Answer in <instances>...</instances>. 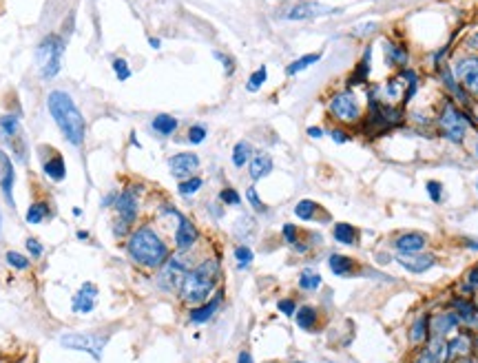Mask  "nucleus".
<instances>
[{"mask_svg":"<svg viewBox=\"0 0 478 363\" xmlns=\"http://www.w3.org/2000/svg\"><path fill=\"white\" fill-rule=\"evenodd\" d=\"M186 275H188L186 273V264L180 257H170V259H166L164 269L160 273V286L164 291H168V293L178 291V288H182Z\"/></svg>","mask_w":478,"mask_h":363,"instance_id":"nucleus-11","label":"nucleus"},{"mask_svg":"<svg viewBox=\"0 0 478 363\" xmlns=\"http://www.w3.org/2000/svg\"><path fill=\"white\" fill-rule=\"evenodd\" d=\"M47 217H49V206H47L45 202H33V204L27 208V215H25L27 224H40V222H45Z\"/></svg>","mask_w":478,"mask_h":363,"instance_id":"nucleus-31","label":"nucleus"},{"mask_svg":"<svg viewBox=\"0 0 478 363\" xmlns=\"http://www.w3.org/2000/svg\"><path fill=\"white\" fill-rule=\"evenodd\" d=\"M321 60V53H305V55H301V58H297V60H293L288 67H286V75H297V73H301V71H305L308 67H313L315 63H319Z\"/></svg>","mask_w":478,"mask_h":363,"instance_id":"nucleus-26","label":"nucleus"},{"mask_svg":"<svg viewBox=\"0 0 478 363\" xmlns=\"http://www.w3.org/2000/svg\"><path fill=\"white\" fill-rule=\"evenodd\" d=\"M107 335L100 332H65L60 335V346L69 350L89 352L95 361H102V350L107 346Z\"/></svg>","mask_w":478,"mask_h":363,"instance_id":"nucleus-6","label":"nucleus"},{"mask_svg":"<svg viewBox=\"0 0 478 363\" xmlns=\"http://www.w3.org/2000/svg\"><path fill=\"white\" fill-rule=\"evenodd\" d=\"M454 75H456V80L461 82L469 93L478 95V55H476V58L458 60L456 69H454Z\"/></svg>","mask_w":478,"mask_h":363,"instance_id":"nucleus-13","label":"nucleus"},{"mask_svg":"<svg viewBox=\"0 0 478 363\" xmlns=\"http://www.w3.org/2000/svg\"><path fill=\"white\" fill-rule=\"evenodd\" d=\"M271 170H273V158L268 153H255L251 162H248V173H251V180H255V182H259L266 175H271Z\"/></svg>","mask_w":478,"mask_h":363,"instance_id":"nucleus-19","label":"nucleus"},{"mask_svg":"<svg viewBox=\"0 0 478 363\" xmlns=\"http://www.w3.org/2000/svg\"><path fill=\"white\" fill-rule=\"evenodd\" d=\"M396 248L401 255H414L425 248V235L423 233H406L396 239Z\"/></svg>","mask_w":478,"mask_h":363,"instance_id":"nucleus-20","label":"nucleus"},{"mask_svg":"<svg viewBox=\"0 0 478 363\" xmlns=\"http://www.w3.org/2000/svg\"><path fill=\"white\" fill-rule=\"evenodd\" d=\"M111 67H113V73H116V78L118 80H129L131 78V67H129V63L124 60V58H116L111 63Z\"/></svg>","mask_w":478,"mask_h":363,"instance_id":"nucleus-39","label":"nucleus"},{"mask_svg":"<svg viewBox=\"0 0 478 363\" xmlns=\"http://www.w3.org/2000/svg\"><path fill=\"white\" fill-rule=\"evenodd\" d=\"M5 259H7V264L11 266V269H16V271H27L29 269V259L25 255H21V253H16V251H9L5 255Z\"/></svg>","mask_w":478,"mask_h":363,"instance_id":"nucleus-38","label":"nucleus"},{"mask_svg":"<svg viewBox=\"0 0 478 363\" xmlns=\"http://www.w3.org/2000/svg\"><path fill=\"white\" fill-rule=\"evenodd\" d=\"M178 220H180V224H178V231H175V244H178L180 251H188V248L197 242V235H200L197 226L184 215H178Z\"/></svg>","mask_w":478,"mask_h":363,"instance_id":"nucleus-16","label":"nucleus"},{"mask_svg":"<svg viewBox=\"0 0 478 363\" xmlns=\"http://www.w3.org/2000/svg\"><path fill=\"white\" fill-rule=\"evenodd\" d=\"M281 233H283V239L288 242L290 246L299 248V231H297V226H295V224H286Z\"/></svg>","mask_w":478,"mask_h":363,"instance_id":"nucleus-44","label":"nucleus"},{"mask_svg":"<svg viewBox=\"0 0 478 363\" xmlns=\"http://www.w3.org/2000/svg\"><path fill=\"white\" fill-rule=\"evenodd\" d=\"M215 58L224 65V71H226V75H233V71H235V63H233V58L231 55H226V53H219V51H215Z\"/></svg>","mask_w":478,"mask_h":363,"instance_id":"nucleus-45","label":"nucleus"},{"mask_svg":"<svg viewBox=\"0 0 478 363\" xmlns=\"http://www.w3.org/2000/svg\"><path fill=\"white\" fill-rule=\"evenodd\" d=\"M328 264H330V271L335 273V275H350L354 269H357V264H354V259H350V257H346V255H332L330 259H328Z\"/></svg>","mask_w":478,"mask_h":363,"instance_id":"nucleus-28","label":"nucleus"},{"mask_svg":"<svg viewBox=\"0 0 478 363\" xmlns=\"http://www.w3.org/2000/svg\"><path fill=\"white\" fill-rule=\"evenodd\" d=\"M251 158H253V146L248 144V142H237L235 146H233V164H235V168H244L248 162H251Z\"/></svg>","mask_w":478,"mask_h":363,"instance_id":"nucleus-29","label":"nucleus"},{"mask_svg":"<svg viewBox=\"0 0 478 363\" xmlns=\"http://www.w3.org/2000/svg\"><path fill=\"white\" fill-rule=\"evenodd\" d=\"M317 211H319V206H317V202H313V200H301V202L295 206V215H297L299 220H303V222L315 220Z\"/></svg>","mask_w":478,"mask_h":363,"instance_id":"nucleus-32","label":"nucleus"},{"mask_svg":"<svg viewBox=\"0 0 478 363\" xmlns=\"http://www.w3.org/2000/svg\"><path fill=\"white\" fill-rule=\"evenodd\" d=\"M25 246H27V251L33 255V257H40L43 253H45V248H43V244L38 242V239H33V237H29L27 242H25Z\"/></svg>","mask_w":478,"mask_h":363,"instance_id":"nucleus-47","label":"nucleus"},{"mask_svg":"<svg viewBox=\"0 0 478 363\" xmlns=\"http://www.w3.org/2000/svg\"><path fill=\"white\" fill-rule=\"evenodd\" d=\"M330 116L339 122H357L361 118V107L359 100L352 91H341L337 95H332V100L328 104Z\"/></svg>","mask_w":478,"mask_h":363,"instance_id":"nucleus-9","label":"nucleus"},{"mask_svg":"<svg viewBox=\"0 0 478 363\" xmlns=\"http://www.w3.org/2000/svg\"><path fill=\"white\" fill-rule=\"evenodd\" d=\"M376 23H368V25H363V27H359V29H354V33L357 36H366V33H370V31H376Z\"/></svg>","mask_w":478,"mask_h":363,"instance_id":"nucleus-50","label":"nucleus"},{"mask_svg":"<svg viewBox=\"0 0 478 363\" xmlns=\"http://www.w3.org/2000/svg\"><path fill=\"white\" fill-rule=\"evenodd\" d=\"M13 180H16L13 164L9 160V156H5V153L0 151V188H3V195H5L7 204H11V206H13Z\"/></svg>","mask_w":478,"mask_h":363,"instance_id":"nucleus-14","label":"nucleus"},{"mask_svg":"<svg viewBox=\"0 0 478 363\" xmlns=\"http://www.w3.org/2000/svg\"><path fill=\"white\" fill-rule=\"evenodd\" d=\"M219 303H222V295H217L215 299H210L208 303L195 305V308L190 310V323H195V326H202V323H206L210 317L217 313Z\"/></svg>","mask_w":478,"mask_h":363,"instance_id":"nucleus-22","label":"nucleus"},{"mask_svg":"<svg viewBox=\"0 0 478 363\" xmlns=\"http://www.w3.org/2000/svg\"><path fill=\"white\" fill-rule=\"evenodd\" d=\"M246 200H248V204H251L257 213H266V204L259 200V195H257V188L255 186H251L246 190Z\"/></svg>","mask_w":478,"mask_h":363,"instance_id":"nucleus-42","label":"nucleus"},{"mask_svg":"<svg viewBox=\"0 0 478 363\" xmlns=\"http://www.w3.org/2000/svg\"><path fill=\"white\" fill-rule=\"evenodd\" d=\"M476 156H478V142H476Z\"/></svg>","mask_w":478,"mask_h":363,"instance_id":"nucleus-59","label":"nucleus"},{"mask_svg":"<svg viewBox=\"0 0 478 363\" xmlns=\"http://www.w3.org/2000/svg\"><path fill=\"white\" fill-rule=\"evenodd\" d=\"M476 350H478V343H476Z\"/></svg>","mask_w":478,"mask_h":363,"instance_id":"nucleus-61","label":"nucleus"},{"mask_svg":"<svg viewBox=\"0 0 478 363\" xmlns=\"http://www.w3.org/2000/svg\"><path fill=\"white\" fill-rule=\"evenodd\" d=\"M467 45H469L472 49H478V36H474V38H472V40H469Z\"/></svg>","mask_w":478,"mask_h":363,"instance_id":"nucleus-55","label":"nucleus"},{"mask_svg":"<svg viewBox=\"0 0 478 363\" xmlns=\"http://www.w3.org/2000/svg\"><path fill=\"white\" fill-rule=\"evenodd\" d=\"M126 251L133 261L146 269H160L168 259V248L162 242V237L153 231L151 226H142L138 231H133L126 244Z\"/></svg>","mask_w":478,"mask_h":363,"instance_id":"nucleus-2","label":"nucleus"},{"mask_svg":"<svg viewBox=\"0 0 478 363\" xmlns=\"http://www.w3.org/2000/svg\"><path fill=\"white\" fill-rule=\"evenodd\" d=\"M178 126H180L178 118L168 116V113H160V116H156V118H153V122H151V129L156 131L158 136H162V138L173 136V133L178 131Z\"/></svg>","mask_w":478,"mask_h":363,"instance_id":"nucleus-23","label":"nucleus"},{"mask_svg":"<svg viewBox=\"0 0 478 363\" xmlns=\"http://www.w3.org/2000/svg\"><path fill=\"white\" fill-rule=\"evenodd\" d=\"M237 363H255V361H253L251 352H239V357H237Z\"/></svg>","mask_w":478,"mask_h":363,"instance_id":"nucleus-52","label":"nucleus"},{"mask_svg":"<svg viewBox=\"0 0 478 363\" xmlns=\"http://www.w3.org/2000/svg\"><path fill=\"white\" fill-rule=\"evenodd\" d=\"M266 78H268V69H266V67H259V69L251 75V78H248L246 89H248V91H259V89L264 87Z\"/></svg>","mask_w":478,"mask_h":363,"instance_id":"nucleus-37","label":"nucleus"},{"mask_svg":"<svg viewBox=\"0 0 478 363\" xmlns=\"http://www.w3.org/2000/svg\"><path fill=\"white\" fill-rule=\"evenodd\" d=\"M447 359V341L443 337H434L430 346L416 357V363H445Z\"/></svg>","mask_w":478,"mask_h":363,"instance_id":"nucleus-17","label":"nucleus"},{"mask_svg":"<svg viewBox=\"0 0 478 363\" xmlns=\"http://www.w3.org/2000/svg\"><path fill=\"white\" fill-rule=\"evenodd\" d=\"M235 259L239 261V269H246V266L253 261V251L248 246H239L235 248Z\"/></svg>","mask_w":478,"mask_h":363,"instance_id":"nucleus-43","label":"nucleus"},{"mask_svg":"<svg viewBox=\"0 0 478 363\" xmlns=\"http://www.w3.org/2000/svg\"><path fill=\"white\" fill-rule=\"evenodd\" d=\"M330 13H337V9L328 7V5H321V3H310V0H301V3L293 5L288 11H283V18L286 21H293V23H301V21H315V18H321V16H330Z\"/></svg>","mask_w":478,"mask_h":363,"instance_id":"nucleus-10","label":"nucleus"},{"mask_svg":"<svg viewBox=\"0 0 478 363\" xmlns=\"http://www.w3.org/2000/svg\"><path fill=\"white\" fill-rule=\"evenodd\" d=\"M148 45H151L153 49H160V47H162V43H160V38H148Z\"/></svg>","mask_w":478,"mask_h":363,"instance_id":"nucleus-54","label":"nucleus"},{"mask_svg":"<svg viewBox=\"0 0 478 363\" xmlns=\"http://www.w3.org/2000/svg\"><path fill=\"white\" fill-rule=\"evenodd\" d=\"M78 239H89V233H87V231H80V233H78Z\"/></svg>","mask_w":478,"mask_h":363,"instance_id":"nucleus-56","label":"nucleus"},{"mask_svg":"<svg viewBox=\"0 0 478 363\" xmlns=\"http://www.w3.org/2000/svg\"><path fill=\"white\" fill-rule=\"evenodd\" d=\"M219 200L226 206H239V202H241V197H239V193L235 188H222L219 190Z\"/></svg>","mask_w":478,"mask_h":363,"instance_id":"nucleus-41","label":"nucleus"},{"mask_svg":"<svg viewBox=\"0 0 478 363\" xmlns=\"http://www.w3.org/2000/svg\"><path fill=\"white\" fill-rule=\"evenodd\" d=\"M396 261L403 266L408 273H425L436 264V259L432 255H398Z\"/></svg>","mask_w":478,"mask_h":363,"instance_id":"nucleus-18","label":"nucleus"},{"mask_svg":"<svg viewBox=\"0 0 478 363\" xmlns=\"http://www.w3.org/2000/svg\"><path fill=\"white\" fill-rule=\"evenodd\" d=\"M469 248H474V251H478V242H469Z\"/></svg>","mask_w":478,"mask_h":363,"instance_id":"nucleus-57","label":"nucleus"},{"mask_svg":"<svg viewBox=\"0 0 478 363\" xmlns=\"http://www.w3.org/2000/svg\"><path fill=\"white\" fill-rule=\"evenodd\" d=\"M197 168H200V158L195 156V153H175V156L168 160L170 175L178 178V180L193 178V173Z\"/></svg>","mask_w":478,"mask_h":363,"instance_id":"nucleus-12","label":"nucleus"},{"mask_svg":"<svg viewBox=\"0 0 478 363\" xmlns=\"http://www.w3.org/2000/svg\"><path fill=\"white\" fill-rule=\"evenodd\" d=\"M428 339V319L425 317H418L412 328H410V341L412 343H423Z\"/></svg>","mask_w":478,"mask_h":363,"instance_id":"nucleus-33","label":"nucleus"},{"mask_svg":"<svg viewBox=\"0 0 478 363\" xmlns=\"http://www.w3.org/2000/svg\"><path fill=\"white\" fill-rule=\"evenodd\" d=\"M299 286L303 291H317L321 286V275L315 273L313 269H305L301 275H299Z\"/></svg>","mask_w":478,"mask_h":363,"instance_id":"nucleus-34","label":"nucleus"},{"mask_svg":"<svg viewBox=\"0 0 478 363\" xmlns=\"http://www.w3.org/2000/svg\"><path fill=\"white\" fill-rule=\"evenodd\" d=\"M277 308H279V313H283L286 317H290V315H295V301H293V299H281V301L277 303Z\"/></svg>","mask_w":478,"mask_h":363,"instance_id":"nucleus-48","label":"nucleus"},{"mask_svg":"<svg viewBox=\"0 0 478 363\" xmlns=\"http://www.w3.org/2000/svg\"><path fill=\"white\" fill-rule=\"evenodd\" d=\"M438 126H441V133H443V136L450 142H456L458 144V142L465 140L469 122H467V118L456 107L445 104L443 111H441V118H438Z\"/></svg>","mask_w":478,"mask_h":363,"instance_id":"nucleus-7","label":"nucleus"},{"mask_svg":"<svg viewBox=\"0 0 478 363\" xmlns=\"http://www.w3.org/2000/svg\"><path fill=\"white\" fill-rule=\"evenodd\" d=\"M330 138H332V142L335 144H346L348 140H350V136L343 129H332L330 131Z\"/></svg>","mask_w":478,"mask_h":363,"instance_id":"nucleus-49","label":"nucleus"},{"mask_svg":"<svg viewBox=\"0 0 478 363\" xmlns=\"http://www.w3.org/2000/svg\"><path fill=\"white\" fill-rule=\"evenodd\" d=\"M315 323H317V310L313 305H301L297 310V326L303 330H313Z\"/></svg>","mask_w":478,"mask_h":363,"instance_id":"nucleus-30","label":"nucleus"},{"mask_svg":"<svg viewBox=\"0 0 478 363\" xmlns=\"http://www.w3.org/2000/svg\"><path fill=\"white\" fill-rule=\"evenodd\" d=\"M0 226H3V215H0Z\"/></svg>","mask_w":478,"mask_h":363,"instance_id":"nucleus-58","label":"nucleus"},{"mask_svg":"<svg viewBox=\"0 0 478 363\" xmlns=\"http://www.w3.org/2000/svg\"><path fill=\"white\" fill-rule=\"evenodd\" d=\"M308 136H310L313 140H321L323 136H326V133H323V129H319V126H310V129H308Z\"/></svg>","mask_w":478,"mask_h":363,"instance_id":"nucleus-51","label":"nucleus"},{"mask_svg":"<svg viewBox=\"0 0 478 363\" xmlns=\"http://www.w3.org/2000/svg\"><path fill=\"white\" fill-rule=\"evenodd\" d=\"M425 188H428V193H430V197H432V202H441V193H443V186H441V182H428L425 184Z\"/></svg>","mask_w":478,"mask_h":363,"instance_id":"nucleus-46","label":"nucleus"},{"mask_svg":"<svg viewBox=\"0 0 478 363\" xmlns=\"http://www.w3.org/2000/svg\"><path fill=\"white\" fill-rule=\"evenodd\" d=\"M386 58H388V65L392 67H406L410 55L403 47H398L394 43H386Z\"/></svg>","mask_w":478,"mask_h":363,"instance_id":"nucleus-27","label":"nucleus"},{"mask_svg":"<svg viewBox=\"0 0 478 363\" xmlns=\"http://www.w3.org/2000/svg\"><path fill=\"white\" fill-rule=\"evenodd\" d=\"M476 190H478V182H476Z\"/></svg>","mask_w":478,"mask_h":363,"instance_id":"nucleus-60","label":"nucleus"},{"mask_svg":"<svg viewBox=\"0 0 478 363\" xmlns=\"http://www.w3.org/2000/svg\"><path fill=\"white\" fill-rule=\"evenodd\" d=\"M332 235L339 244H346V246H354L357 239H359V231L352 226V224H346V222H339L335 224L332 228Z\"/></svg>","mask_w":478,"mask_h":363,"instance_id":"nucleus-25","label":"nucleus"},{"mask_svg":"<svg viewBox=\"0 0 478 363\" xmlns=\"http://www.w3.org/2000/svg\"><path fill=\"white\" fill-rule=\"evenodd\" d=\"M140 188L138 186H126L122 193L118 195L116 200V211H118V220H116V226H113V233L118 237L126 235L129 228L136 224V217H138V204H140Z\"/></svg>","mask_w":478,"mask_h":363,"instance_id":"nucleus-5","label":"nucleus"},{"mask_svg":"<svg viewBox=\"0 0 478 363\" xmlns=\"http://www.w3.org/2000/svg\"><path fill=\"white\" fill-rule=\"evenodd\" d=\"M63 53H65V40L60 36H47L45 40L36 49V60L40 65L43 78L51 80L58 75L63 67Z\"/></svg>","mask_w":478,"mask_h":363,"instance_id":"nucleus-4","label":"nucleus"},{"mask_svg":"<svg viewBox=\"0 0 478 363\" xmlns=\"http://www.w3.org/2000/svg\"><path fill=\"white\" fill-rule=\"evenodd\" d=\"M202 186H204V180L193 175V178H188V180H182L178 184V190H180V195H186L188 197V195H195Z\"/></svg>","mask_w":478,"mask_h":363,"instance_id":"nucleus-35","label":"nucleus"},{"mask_svg":"<svg viewBox=\"0 0 478 363\" xmlns=\"http://www.w3.org/2000/svg\"><path fill=\"white\" fill-rule=\"evenodd\" d=\"M458 315H452V313H445V315H438L434 321H432V332L436 337H447L456 326H458Z\"/></svg>","mask_w":478,"mask_h":363,"instance_id":"nucleus-24","label":"nucleus"},{"mask_svg":"<svg viewBox=\"0 0 478 363\" xmlns=\"http://www.w3.org/2000/svg\"><path fill=\"white\" fill-rule=\"evenodd\" d=\"M47 109L51 113L53 122L58 124L65 140L71 146H82L85 136H87V120L80 113L78 104L73 102L71 95L60 89L51 91L47 98Z\"/></svg>","mask_w":478,"mask_h":363,"instance_id":"nucleus-1","label":"nucleus"},{"mask_svg":"<svg viewBox=\"0 0 478 363\" xmlns=\"http://www.w3.org/2000/svg\"><path fill=\"white\" fill-rule=\"evenodd\" d=\"M206 136H208V131H206V126H202V124H193L188 129V142L190 144H202L204 140H206Z\"/></svg>","mask_w":478,"mask_h":363,"instance_id":"nucleus-40","label":"nucleus"},{"mask_svg":"<svg viewBox=\"0 0 478 363\" xmlns=\"http://www.w3.org/2000/svg\"><path fill=\"white\" fill-rule=\"evenodd\" d=\"M368 73H370V49H366V53H363V60H361V65L354 69V78H352V85H359V82H363L368 78Z\"/></svg>","mask_w":478,"mask_h":363,"instance_id":"nucleus-36","label":"nucleus"},{"mask_svg":"<svg viewBox=\"0 0 478 363\" xmlns=\"http://www.w3.org/2000/svg\"><path fill=\"white\" fill-rule=\"evenodd\" d=\"M469 283L474 286V288H478V266H476V269L469 273Z\"/></svg>","mask_w":478,"mask_h":363,"instance_id":"nucleus-53","label":"nucleus"},{"mask_svg":"<svg viewBox=\"0 0 478 363\" xmlns=\"http://www.w3.org/2000/svg\"><path fill=\"white\" fill-rule=\"evenodd\" d=\"M95 297H98V288H95L93 283H85L82 288L75 293L73 297V305L71 310L78 313V315H87L95 308Z\"/></svg>","mask_w":478,"mask_h":363,"instance_id":"nucleus-15","label":"nucleus"},{"mask_svg":"<svg viewBox=\"0 0 478 363\" xmlns=\"http://www.w3.org/2000/svg\"><path fill=\"white\" fill-rule=\"evenodd\" d=\"M43 170L45 175L51 180V182H63L67 178V164H65V158L60 153H51V158L43 162Z\"/></svg>","mask_w":478,"mask_h":363,"instance_id":"nucleus-21","label":"nucleus"},{"mask_svg":"<svg viewBox=\"0 0 478 363\" xmlns=\"http://www.w3.org/2000/svg\"><path fill=\"white\" fill-rule=\"evenodd\" d=\"M219 279V261L217 259H206L202 261L195 271H190L182 283V299L186 303H202L204 299H208V295L215 291Z\"/></svg>","mask_w":478,"mask_h":363,"instance_id":"nucleus-3","label":"nucleus"},{"mask_svg":"<svg viewBox=\"0 0 478 363\" xmlns=\"http://www.w3.org/2000/svg\"><path fill=\"white\" fill-rule=\"evenodd\" d=\"M0 138L5 140V144L13 151V156L18 160H25L27 158V146H25V136H23V126H21V120L11 113L0 118Z\"/></svg>","mask_w":478,"mask_h":363,"instance_id":"nucleus-8","label":"nucleus"}]
</instances>
